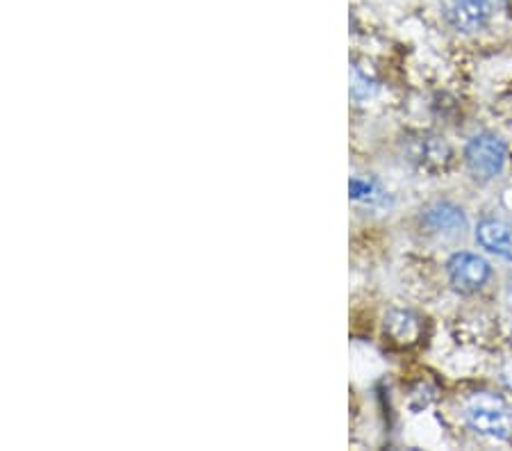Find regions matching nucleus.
<instances>
[{"mask_svg":"<svg viewBox=\"0 0 512 451\" xmlns=\"http://www.w3.org/2000/svg\"><path fill=\"white\" fill-rule=\"evenodd\" d=\"M462 417L469 429L478 436L492 440H510L512 438V410L506 401L490 392H481L465 401Z\"/></svg>","mask_w":512,"mask_h":451,"instance_id":"obj_1","label":"nucleus"},{"mask_svg":"<svg viewBox=\"0 0 512 451\" xmlns=\"http://www.w3.org/2000/svg\"><path fill=\"white\" fill-rule=\"evenodd\" d=\"M508 297H510V301H512V278L508 281Z\"/></svg>","mask_w":512,"mask_h":451,"instance_id":"obj_9","label":"nucleus"},{"mask_svg":"<svg viewBox=\"0 0 512 451\" xmlns=\"http://www.w3.org/2000/svg\"><path fill=\"white\" fill-rule=\"evenodd\" d=\"M506 0H447V21L462 35L483 30L497 16Z\"/></svg>","mask_w":512,"mask_h":451,"instance_id":"obj_3","label":"nucleus"},{"mask_svg":"<svg viewBox=\"0 0 512 451\" xmlns=\"http://www.w3.org/2000/svg\"><path fill=\"white\" fill-rule=\"evenodd\" d=\"M447 274L453 290L460 294H474L483 290L492 278V265L478 253H453L447 262Z\"/></svg>","mask_w":512,"mask_h":451,"instance_id":"obj_4","label":"nucleus"},{"mask_svg":"<svg viewBox=\"0 0 512 451\" xmlns=\"http://www.w3.org/2000/svg\"><path fill=\"white\" fill-rule=\"evenodd\" d=\"M387 331L399 342H412L419 335V319L410 310H394L387 317Z\"/></svg>","mask_w":512,"mask_h":451,"instance_id":"obj_8","label":"nucleus"},{"mask_svg":"<svg viewBox=\"0 0 512 451\" xmlns=\"http://www.w3.org/2000/svg\"><path fill=\"white\" fill-rule=\"evenodd\" d=\"M508 162V149L503 139L492 133H478L465 146V164L476 180H494Z\"/></svg>","mask_w":512,"mask_h":451,"instance_id":"obj_2","label":"nucleus"},{"mask_svg":"<svg viewBox=\"0 0 512 451\" xmlns=\"http://www.w3.org/2000/svg\"><path fill=\"white\" fill-rule=\"evenodd\" d=\"M419 224L428 235L444 237V240H453V237L465 235L467 231V215L460 205L451 201H433L428 203L419 215Z\"/></svg>","mask_w":512,"mask_h":451,"instance_id":"obj_5","label":"nucleus"},{"mask_svg":"<svg viewBox=\"0 0 512 451\" xmlns=\"http://www.w3.org/2000/svg\"><path fill=\"white\" fill-rule=\"evenodd\" d=\"M476 242L487 253L512 262V224L506 219L485 217L476 226Z\"/></svg>","mask_w":512,"mask_h":451,"instance_id":"obj_6","label":"nucleus"},{"mask_svg":"<svg viewBox=\"0 0 512 451\" xmlns=\"http://www.w3.org/2000/svg\"><path fill=\"white\" fill-rule=\"evenodd\" d=\"M351 201L367 205V208L383 210L392 205V196L374 176H351L349 180Z\"/></svg>","mask_w":512,"mask_h":451,"instance_id":"obj_7","label":"nucleus"}]
</instances>
